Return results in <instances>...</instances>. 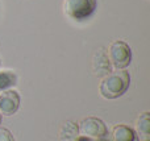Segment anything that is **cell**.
Instances as JSON below:
<instances>
[{
  "mask_svg": "<svg viewBox=\"0 0 150 141\" xmlns=\"http://www.w3.org/2000/svg\"><path fill=\"white\" fill-rule=\"evenodd\" d=\"M112 136H113L115 141H137V133L133 131L130 127L128 125H116L113 128V132H112Z\"/></svg>",
  "mask_w": 150,
  "mask_h": 141,
  "instance_id": "cell-7",
  "label": "cell"
},
{
  "mask_svg": "<svg viewBox=\"0 0 150 141\" xmlns=\"http://www.w3.org/2000/svg\"><path fill=\"white\" fill-rule=\"evenodd\" d=\"M92 69H93V73L98 77H107L108 74L112 73L111 61H109L104 49H100L95 53L93 61H92Z\"/></svg>",
  "mask_w": 150,
  "mask_h": 141,
  "instance_id": "cell-6",
  "label": "cell"
},
{
  "mask_svg": "<svg viewBox=\"0 0 150 141\" xmlns=\"http://www.w3.org/2000/svg\"><path fill=\"white\" fill-rule=\"evenodd\" d=\"M74 141H93V140L91 139V137H88V136H84V135H82V136H78Z\"/></svg>",
  "mask_w": 150,
  "mask_h": 141,
  "instance_id": "cell-12",
  "label": "cell"
},
{
  "mask_svg": "<svg viewBox=\"0 0 150 141\" xmlns=\"http://www.w3.org/2000/svg\"><path fill=\"white\" fill-rule=\"evenodd\" d=\"M17 84V75L13 71H1L0 73V92L7 91Z\"/></svg>",
  "mask_w": 150,
  "mask_h": 141,
  "instance_id": "cell-10",
  "label": "cell"
},
{
  "mask_svg": "<svg viewBox=\"0 0 150 141\" xmlns=\"http://www.w3.org/2000/svg\"><path fill=\"white\" fill-rule=\"evenodd\" d=\"M79 136V127L74 121H66L59 129V139L62 141H74Z\"/></svg>",
  "mask_w": 150,
  "mask_h": 141,
  "instance_id": "cell-8",
  "label": "cell"
},
{
  "mask_svg": "<svg viewBox=\"0 0 150 141\" xmlns=\"http://www.w3.org/2000/svg\"><path fill=\"white\" fill-rule=\"evenodd\" d=\"M0 141H15V139L7 128L0 127Z\"/></svg>",
  "mask_w": 150,
  "mask_h": 141,
  "instance_id": "cell-11",
  "label": "cell"
},
{
  "mask_svg": "<svg viewBox=\"0 0 150 141\" xmlns=\"http://www.w3.org/2000/svg\"><path fill=\"white\" fill-rule=\"evenodd\" d=\"M130 84V75L125 70H117L104 77L100 83V94L105 99H117L124 95Z\"/></svg>",
  "mask_w": 150,
  "mask_h": 141,
  "instance_id": "cell-1",
  "label": "cell"
},
{
  "mask_svg": "<svg viewBox=\"0 0 150 141\" xmlns=\"http://www.w3.org/2000/svg\"><path fill=\"white\" fill-rule=\"evenodd\" d=\"M98 141H112V140H109L108 136H103V137H99Z\"/></svg>",
  "mask_w": 150,
  "mask_h": 141,
  "instance_id": "cell-13",
  "label": "cell"
},
{
  "mask_svg": "<svg viewBox=\"0 0 150 141\" xmlns=\"http://www.w3.org/2000/svg\"><path fill=\"white\" fill-rule=\"evenodd\" d=\"M109 61L117 70H124L132 62V50L125 41L117 40L109 46Z\"/></svg>",
  "mask_w": 150,
  "mask_h": 141,
  "instance_id": "cell-3",
  "label": "cell"
},
{
  "mask_svg": "<svg viewBox=\"0 0 150 141\" xmlns=\"http://www.w3.org/2000/svg\"><path fill=\"white\" fill-rule=\"evenodd\" d=\"M137 132L144 141H150V113L144 112L137 120Z\"/></svg>",
  "mask_w": 150,
  "mask_h": 141,
  "instance_id": "cell-9",
  "label": "cell"
},
{
  "mask_svg": "<svg viewBox=\"0 0 150 141\" xmlns=\"http://www.w3.org/2000/svg\"><path fill=\"white\" fill-rule=\"evenodd\" d=\"M0 123H1V113H0Z\"/></svg>",
  "mask_w": 150,
  "mask_h": 141,
  "instance_id": "cell-14",
  "label": "cell"
},
{
  "mask_svg": "<svg viewBox=\"0 0 150 141\" xmlns=\"http://www.w3.org/2000/svg\"><path fill=\"white\" fill-rule=\"evenodd\" d=\"M79 132L84 136L96 137V139L108 136V128H107L105 123L98 118H87L82 120L79 125Z\"/></svg>",
  "mask_w": 150,
  "mask_h": 141,
  "instance_id": "cell-4",
  "label": "cell"
},
{
  "mask_svg": "<svg viewBox=\"0 0 150 141\" xmlns=\"http://www.w3.org/2000/svg\"><path fill=\"white\" fill-rule=\"evenodd\" d=\"M0 65H1V61H0Z\"/></svg>",
  "mask_w": 150,
  "mask_h": 141,
  "instance_id": "cell-15",
  "label": "cell"
},
{
  "mask_svg": "<svg viewBox=\"0 0 150 141\" xmlns=\"http://www.w3.org/2000/svg\"><path fill=\"white\" fill-rule=\"evenodd\" d=\"M20 107V95L15 90H7L0 94V112L5 116H11L17 112Z\"/></svg>",
  "mask_w": 150,
  "mask_h": 141,
  "instance_id": "cell-5",
  "label": "cell"
},
{
  "mask_svg": "<svg viewBox=\"0 0 150 141\" xmlns=\"http://www.w3.org/2000/svg\"><path fill=\"white\" fill-rule=\"evenodd\" d=\"M98 1L96 0H66L63 8L65 13L75 21H84L93 15Z\"/></svg>",
  "mask_w": 150,
  "mask_h": 141,
  "instance_id": "cell-2",
  "label": "cell"
}]
</instances>
